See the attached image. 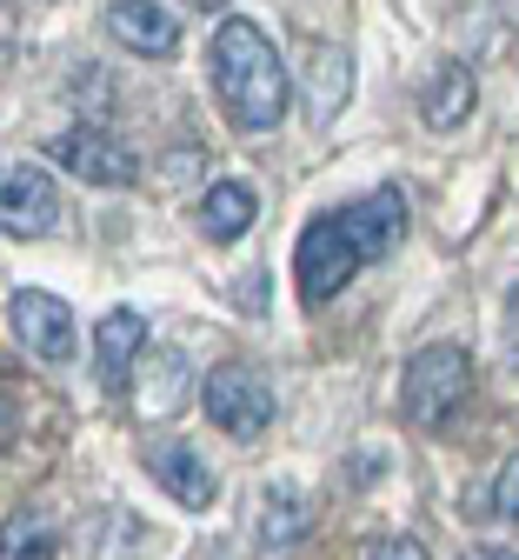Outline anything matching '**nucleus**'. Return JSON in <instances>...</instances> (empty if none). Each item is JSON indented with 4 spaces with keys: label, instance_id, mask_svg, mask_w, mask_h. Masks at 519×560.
Here are the masks:
<instances>
[{
    "label": "nucleus",
    "instance_id": "nucleus-1",
    "mask_svg": "<svg viewBox=\"0 0 519 560\" xmlns=\"http://www.w3.org/2000/svg\"><path fill=\"white\" fill-rule=\"evenodd\" d=\"M406 234V194L400 187H374L366 200H346L333 214L300 228V247H293V280H300V301L327 307L359 267H374L400 247Z\"/></svg>",
    "mask_w": 519,
    "mask_h": 560
},
{
    "label": "nucleus",
    "instance_id": "nucleus-2",
    "mask_svg": "<svg viewBox=\"0 0 519 560\" xmlns=\"http://www.w3.org/2000/svg\"><path fill=\"white\" fill-rule=\"evenodd\" d=\"M207 74H213V94H220V107H227V120L240 133H273L286 120V107H293L286 60L247 14H227L213 27Z\"/></svg>",
    "mask_w": 519,
    "mask_h": 560
},
{
    "label": "nucleus",
    "instance_id": "nucleus-3",
    "mask_svg": "<svg viewBox=\"0 0 519 560\" xmlns=\"http://www.w3.org/2000/svg\"><path fill=\"white\" fill-rule=\"evenodd\" d=\"M473 387V361H467V347L453 340H433L420 347V354L406 361V420H420V428H447V420L460 413Z\"/></svg>",
    "mask_w": 519,
    "mask_h": 560
},
{
    "label": "nucleus",
    "instance_id": "nucleus-4",
    "mask_svg": "<svg viewBox=\"0 0 519 560\" xmlns=\"http://www.w3.org/2000/svg\"><path fill=\"white\" fill-rule=\"evenodd\" d=\"M200 407H207V420H220L234 441H253V434H267V420H273V387H267V374L227 361V368H213V374L200 381Z\"/></svg>",
    "mask_w": 519,
    "mask_h": 560
},
{
    "label": "nucleus",
    "instance_id": "nucleus-5",
    "mask_svg": "<svg viewBox=\"0 0 519 560\" xmlns=\"http://www.w3.org/2000/svg\"><path fill=\"white\" fill-rule=\"evenodd\" d=\"M60 228V187L34 167V161H14L0 167V234L14 241H40Z\"/></svg>",
    "mask_w": 519,
    "mask_h": 560
},
{
    "label": "nucleus",
    "instance_id": "nucleus-6",
    "mask_svg": "<svg viewBox=\"0 0 519 560\" xmlns=\"http://www.w3.org/2000/svg\"><path fill=\"white\" fill-rule=\"evenodd\" d=\"M47 154H54L73 180H87V187H133V180H140V161L120 148L107 127H67V133H54Z\"/></svg>",
    "mask_w": 519,
    "mask_h": 560
},
{
    "label": "nucleus",
    "instance_id": "nucleus-7",
    "mask_svg": "<svg viewBox=\"0 0 519 560\" xmlns=\"http://www.w3.org/2000/svg\"><path fill=\"white\" fill-rule=\"evenodd\" d=\"M8 320H14V340L27 347L34 361H73V314H67V301L60 294H40V288H21L14 294V307H8Z\"/></svg>",
    "mask_w": 519,
    "mask_h": 560
},
{
    "label": "nucleus",
    "instance_id": "nucleus-8",
    "mask_svg": "<svg viewBox=\"0 0 519 560\" xmlns=\"http://www.w3.org/2000/svg\"><path fill=\"white\" fill-rule=\"evenodd\" d=\"M146 474H154L161 487H167V494L180 501V508H213V494H220V487H213V467L200 460V447H187V441H154V447H146Z\"/></svg>",
    "mask_w": 519,
    "mask_h": 560
},
{
    "label": "nucleus",
    "instance_id": "nucleus-9",
    "mask_svg": "<svg viewBox=\"0 0 519 560\" xmlns=\"http://www.w3.org/2000/svg\"><path fill=\"white\" fill-rule=\"evenodd\" d=\"M140 354H146V314L114 307V314L94 327V368H101V387H107V394H120V387H127V374L140 368Z\"/></svg>",
    "mask_w": 519,
    "mask_h": 560
},
{
    "label": "nucleus",
    "instance_id": "nucleus-10",
    "mask_svg": "<svg viewBox=\"0 0 519 560\" xmlns=\"http://www.w3.org/2000/svg\"><path fill=\"white\" fill-rule=\"evenodd\" d=\"M107 27L146 60H167L180 47V8H107Z\"/></svg>",
    "mask_w": 519,
    "mask_h": 560
},
{
    "label": "nucleus",
    "instance_id": "nucleus-11",
    "mask_svg": "<svg viewBox=\"0 0 519 560\" xmlns=\"http://www.w3.org/2000/svg\"><path fill=\"white\" fill-rule=\"evenodd\" d=\"M253 214H260V200H253L247 180H213V187L200 194V234L220 241V247H234V241L253 228Z\"/></svg>",
    "mask_w": 519,
    "mask_h": 560
},
{
    "label": "nucleus",
    "instance_id": "nucleus-12",
    "mask_svg": "<svg viewBox=\"0 0 519 560\" xmlns=\"http://www.w3.org/2000/svg\"><path fill=\"white\" fill-rule=\"evenodd\" d=\"M467 114H473V74L453 60V67H439V74H433V88H426V101H420V120H426L433 133H453Z\"/></svg>",
    "mask_w": 519,
    "mask_h": 560
},
{
    "label": "nucleus",
    "instance_id": "nucleus-13",
    "mask_svg": "<svg viewBox=\"0 0 519 560\" xmlns=\"http://www.w3.org/2000/svg\"><path fill=\"white\" fill-rule=\"evenodd\" d=\"M300 534H307V501L293 494V487H267V508H260V547L286 553Z\"/></svg>",
    "mask_w": 519,
    "mask_h": 560
},
{
    "label": "nucleus",
    "instance_id": "nucleus-14",
    "mask_svg": "<svg viewBox=\"0 0 519 560\" xmlns=\"http://www.w3.org/2000/svg\"><path fill=\"white\" fill-rule=\"evenodd\" d=\"M0 560H54V527L34 508H21L8 521V534H0Z\"/></svg>",
    "mask_w": 519,
    "mask_h": 560
},
{
    "label": "nucleus",
    "instance_id": "nucleus-15",
    "mask_svg": "<svg viewBox=\"0 0 519 560\" xmlns=\"http://www.w3.org/2000/svg\"><path fill=\"white\" fill-rule=\"evenodd\" d=\"M320 94H314V120H333L340 114V101H346V47H333V40H320Z\"/></svg>",
    "mask_w": 519,
    "mask_h": 560
},
{
    "label": "nucleus",
    "instance_id": "nucleus-16",
    "mask_svg": "<svg viewBox=\"0 0 519 560\" xmlns=\"http://www.w3.org/2000/svg\"><path fill=\"white\" fill-rule=\"evenodd\" d=\"M493 514L519 527V454H512V460L499 467V480H493Z\"/></svg>",
    "mask_w": 519,
    "mask_h": 560
},
{
    "label": "nucleus",
    "instance_id": "nucleus-17",
    "mask_svg": "<svg viewBox=\"0 0 519 560\" xmlns=\"http://www.w3.org/2000/svg\"><path fill=\"white\" fill-rule=\"evenodd\" d=\"M366 560H433L420 540H406V534H393V540H374V553H366Z\"/></svg>",
    "mask_w": 519,
    "mask_h": 560
},
{
    "label": "nucleus",
    "instance_id": "nucleus-18",
    "mask_svg": "<svg viewBox=\"0 0 519 560\" xmlns=\"http://www.w3.org/2000/svg\"><path fill=\"white\" fill-rule=\"evenodd\" d=\"M467 560H519V553H506V547H473Z\"/></svg>",
    "mask_w": 519,
    "mask_h": 560
}]
</instances>
